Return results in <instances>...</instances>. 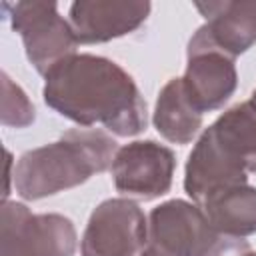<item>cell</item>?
I'll return each mask as SVG.
<instances>
[{
	"label": "cell",
	"instance_id": "6da1fadb",
	"mask_svg": "<svg viewBox=\"0 0 256 256\" xmlns=\"http://www.w3.org/2000/svg\"><path fill=\"white\" fill-rule=\"evenodd\" d=\"M44 102L80 124H102L116 136H136L146 128V102L132 76L114 60L72 54L44 74Z\"/></svg>",
	"mask_w": 256,
	"mask_h": 256
},
{
	"label": "cell",
	"instance_id": "7a4b0ae2",
	"mask_svg": "<svg viewBox=\"0 0 256 256\" xmlns=\"http://www.w3.org/2000/svg\"><path fill=\"white\" fill-rule=\"evenodd\" d=\"M116 152V142L102 130H68L56 142L28 150L18 158L14 188L24 200L64 192L112 168Z\"/></svg>",
	"mask_w": 256,
	"mask_h": 256
},
{
	"label": "cell",
	"instance_id": "3957f363",
	"mask_svg": "<svg viewBox=\"0 0 256 256\" xmlns=\"http://www.w3.org/2000/svg\"><path fill=\"white\" fill-rule=\"evenodd\" d=\"M76 228L62 214H34L4 200L0 210V256H74Z\"/></svg>",
	"mask_w": 256,
	"mask_h": 256
},
{
	"label": "cell",
	"instance_id": "277c9868",
	"mask_svg": "<svg viewBox=\"0 0 256 256\" xmlns=\"http://www.w3.org/2000/svg\"><path fill=\"white\" fill-rule=\"evenodd\" d=\"M2 8L12 28L20 34L30 64L42 76L64 58L76 54L80 42L70 22L60 16L56 2H4Z\"/></svg>",
	"mask_w": 256,
	"mask_h": 256
},
{
	"label": "cell",
	"instance_id": "5b68a950",
	"mask_svg": "<svg viewBox=\"0 0 256 256\" xmlns=\"http://www.w3.org/2000/svg\"><path fill=\"white\" fill-rule=\"evenodd\" d=\"M220 238L200 206L186 200H168L148 218L146 246L164 256H208Z\"/></svg>",
	"mask_w": 256,
	"mask_h": 256
},
{
	"label": "cell",
	"instance_id": "8992f818",
	"mask_svg": "<svg viewBox=\"0 0 256 256\" xmlns=\"http://www.w3.org/2000/svg\"><path fill=\"white\" fill-rule=\"evenodd\" d=\"M148 242L144 212L130 198L100 202L82 234V256H136Z\"/></svg>",
	"mask_w": 256,
	"mask_h": 256
},
{
	"label": "cell",
	"instance_id": "52a82bcc",
	"mask_svg": "<svg viewBox=\"0 0 256 256\" xmlns=\"http://www.w3.org/2000/svg\"><path fill=\"white\" fill-rule=\"evenodd\" d=\"M174 152L154 140H136L118 148L112 162L114 186L120 194L138 200L164 196L172 186Z\"/></svg>",
	"mask_w": 256,
	"mask_h": 256
},
{
	"label": "cell",
	"instance_id": "ba28073f",
	"mask_svg": "<svg viewBox=\"0 0 256 256\" xmlns=\"http://www.w3.org/2000/svg\"><path fill=\"white\" fill-rule=\"evenodd\" d=\"M204 24L194 32L190 48H210L236 58L256 44V2H198Z\"/></svg>",
	"mask_w": 256,
	"mask_h": 256
},
{
	"label": "cell",
	"instance_id": "9c48e42d",
	"mask_svg": "<svg viewBox=\"0 0 256 256\" xmlns=\"http://www.w3.org/2000/svg\"><path fill=\"white\" fill-rule=\"evenodd\" d=\"M150 10L142 0H80L70 4L68 22L80 44H100L140 28Z\"/></svg>",
	"mask_w": 256,
	"mask_h": 256
},
{
	"label": "cell",
	"instance_id": "30bf717a",
	"mask_svg": "<svg viewBox=\"0 0 256 256\" xmlns=\"http://www.w3.org/2000/svg\"><path fill=\"white\" fill-rule=\"evenodd\" d=\"M238 74L232 58L218 50L188 46V64L182 76V86L190 104L200 114L222 108L234 94Z\"/></svg>",
	"mask_w": 256,
	"mask_h": 256
},
{
	"label": "cell",
	"instance_id": "8fae6325",
	"mask_svg": "<svg viewBox=\"0 0 256 256\" xmlns=\"http://www.w3.org/2000/svg\"><path fill=\"white\" fill-rule=\"evenodd\" d=\"M220 154L242 172H256V104L246 100L228 108L206 128Z\"/></svg>",
	"mask_w": 256,
	"mask_h": 256
},
{
	"label": "cell",
	"instance_id": "7c38bea8",
	"mask_svg": "<svg viewBox=\"0 0 256 256\" xmlns=\"http://www.w3.org/2000/svg\"><path fill=\"white\" fill-rule=\"evenodd\" d=\"M208 224L226 236L246 238L256 234V188L236 184L208 194L200 204Z\"/></svg>",
	"mask_w": 256,
	"mask_h": 256
},
{
	"label": "cell",
	"instance_id": "4fadbf2b",
	"mask_svg": "<svg viewBox=\"0 0 256 256\" xmlns=\"http://www.w3.org/2000/svg\"><path fill=\"white\" fill-rule=\"evenodd\" d=\"M154 126L162 138L174 144H188L202 128V114L190 104L182 78H172L160 90L154 108Z\"/></svg>",
	"mask_w": 256,
	"mask_h": 256
},
{
	"label": "cell",
	"instance_id": "5bb4252c",
	"mask_svg": "<svg viewBox=\"0 0 256 256\" xmlns=\"http://www.w3.org/2000/svg\"><path fill=\"white\" fill-rule=\"evenodd\" d=\"M0 120L4 126L24 128L34 122V106L28 100L26 92L2 72V114Z\"/></svg>",
	"mask_w": 256,
	"mask_h": 256
},
{
	"label": "cell",
	"instance_id": "9a60e30c",
	"mask_svg": "<svg viewBox=\"0 0 256 256\" xmlns=\"http://www.w3.org/2000/svg\"><path fill=\"white\" fill-rule=\"evenodd\" d=\"M140 256H164V254H160V252H156V250H152V248H144L142 252H140Z\"/></svg>",
	"mask_w": 256,
	"mask_h": 256
},
{
	"label": "cell",
	"instance_id": "2e32d148",
	"mask_svg": "<svg viewBox=\"0 0 256 256\" xmlns=\"http://www.w3.org/2000/svg\"><path fill=\"white\" fill-rule=\"evenodd\" d=\"M252 102L256 104V90H254V94H252Z\"/></svg>",
	"mask_w": 256,
	"mask_h": 256
},
{
	"label": "cell",
	"instance_id": "e0dca14e",
	"mask_svg": "<svg viewBox=\"0 0 256 256\" xmlns=\"http://www.w3.org/2000/svg\"><path fill=\"white\" fill-rule=\"evenodd\" d=\"M244 256H256V254H254V252H248V254H244Z\"/></svg>",
	"mask_w": 256,
	"mask_h": 256
}]
</instances>
